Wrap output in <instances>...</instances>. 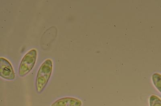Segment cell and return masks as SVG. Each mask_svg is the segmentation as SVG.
<instances>
[{"instance_id":"6da1fadb","label":"cell","mask_w":161,"mask_h":106,"mask_svg":"<svg viewBox=\"0 0 161 106\" xmlns=\"http://www.w3.org/2000/svg\"><path fill=\"white\" fill-rule=\"evenodd\" d=\"M53 61L51 59L46 60L40 66L36 80V91L41 94L48 84L52 74Z\"/></svg>"},{"instance_id":"7a4b0ae2","label":"cell","mask_w":161,"mask_h":106,"mask_svg":"<svg viewBox=\"0 0 161 106\" xmlns=\"http://www.w3.org/2000/svg\"><path fill=\"white\" fill-rule=\"evenodd\" d=\"M37 58V51L35 49L30 50L24 56L19 68V76H25L31 72L35 65Z\"/></svg>"},{"instance_id":"3957f363","label":"cell","mask_w":161,"mask_h":106,"mask_svg":"<svg viewBox=\"0 0 161 106\" xmlns=\"http://www.w3.org/2000/svg\"><path fill=\"white\" fill-rule=\"evenodd\" d=\"M0 76L1 78L8 81L15 80V75L12 64L7 59L0 58Z\"/></svg>"},{"instance_id":"277c9868","label":"cell","mask_w":161,"mask_h":106,"mask_svg":"<svg viewBox=\"0 0 161 106\" xmlns=\"http://www.w3.org/2000/svg\"><path fill=\"white\" fill-rule=\"evenodd\" d=\"M82 102L80 99L72 97H65L58 99L50 106H82Z\"/></svg>"},{"instance_id":"5b68a950","label":"cell","mask_w":161,"mask_h":106,"mask_svg":"<svg viewBox=\"0 0 161 106\" xmlns=\"http://www.w3.org/2000/svg\"><path fill=\"white\" fill-rule=\"evenodd\" d=\"M152 80L154 85L161 94V74L155 73L152 76Z\"/></svg>"},{"instance_id":"8992f818","label":"cell","mask_w":161,"mask_h":106,"mask_svg":"<svg viewBox=\"0 0 161 106\" xmlns=\"http://www.w3.org/2000/svg\"><path fill=\"white\" fill-rule=\"evenodd\" d=\"M149 106H161V99L158 96L152 94L149 98Z\"/></svg>"}]
</instances>
